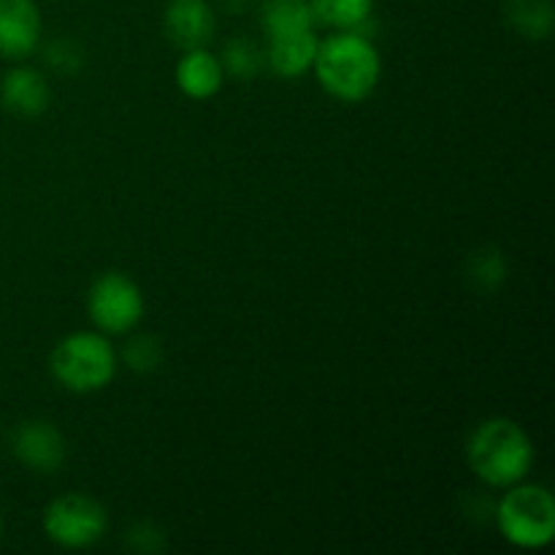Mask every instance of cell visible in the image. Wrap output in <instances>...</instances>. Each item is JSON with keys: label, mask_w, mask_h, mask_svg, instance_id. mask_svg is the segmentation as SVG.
<instances>
[{"label": "cell", "mask_w": 555, "mask_h": 555, "mask_svg": "<svg viewBox=\"0 0 555 555\" xmlns=\"http://www.w3.org/2000/svg\"><path fill=\"white\" fill-rule=\"evenodd\" d=\"M314 74L323 90L336 101H366L383 74L377 47L361 30H339L318 43Z\"/></svg>", "instance_id": "obj_1"}, {"label": "cell", "mask_w": 555, "mask_h": 555, "mask_svg": "<svg viewBox=\"0 0 555 555\" xmlns=\"http://www.w3.org/2000/svg\"><path fill=\"white\" fill-rule=\"evenodd\" d=\"M466 461L486 486L509 488L524 480L534 466V444L515 421L491 417L472 431Z\"/></svg>", "instance_id": "obj_2"}, {"label": "cell", "mask_w": 555, "mask_h": 555, "mask_svg": "<svg viewBox=\"0 0 555 555\" xmlns=\"http://www.w3.org/2000/svg\"><path fill=\"white\" fill-rule=\"evenodd\" d=\"M52 377L70 393H92V390L106 388L117 372V356L108 339L95 331H76L49 356Z\"/></svg>", "instance_id": "obj_3"}, {"label": "cell", "mask_w": 555, "mask_h": 555, "mask_svg": "<svg viewBox=\"0 0 555 555\" xmlns=\"http://www.w3.org/2000/svg\"><path fill=\"white\" fill-rule=\"evenodd\" d=\"M496 526L504 540L524 551L547 547L555 537V499L542 486L507 488L496 507Z\"/></svg>", "instance_id": "obj_4"}, {"label": "cell", "mask_w": 555, "mask_h": 555, "mask_svg": "<svg viewBox=\"0 0 555 555\" xmlns=\"http://www.w3.org/2000/svg\"><path fill=\"white\" fill-rule=\"evenodd\" d=\"M106 509L85 493H65L43 509V531L65 551L90 547L106 534Z\"/></svg>", "instance_id": "obj_5"}, {"label": "cell", "mask_w": 555, "mask_h": 555, "mask_svg": "<svg viewBox=\"0 0 555 555\" xmlns=\"http://www.w3.org/2000/svg\"><path fill=\"white\" fill-rule=\"evenodd\" d=\"M87 312L103 334H128L144 318V293L130 276L108 271L92 282Z\"/></svg>", "instance_id": "obj_6"}, {"label": "cell", "mask_w": 555, "mask_h": 555, "mask_svg": "<svg viewBox=\"0 0 555 555\" xmlns=\"http://www.w3.org/2000/svg\"><path fill=\"white\" fill-rule=\"evenodd\" d=\"M41 11L36 0H0V57L25 60L41 41Z\"/></svg>", "instance_id": "obj_7"}, {"label": "cell", "mask_w": 555, "mask_h": 555, "mask_svg": "<svg viewBox=\"0 0 555 555\" xmlns=\"http://www.w3.org/2000/svg\"><path fill=\"white\" fill-rule=\"evenodd\" d=\"M65 439L52 423L27 421L14 431V455L33 472L52 475L65 464Z\"/></svg>", "instance_id": "obj_8"}, {"label": "cell", "mask_w": 555, "mask_h": 555, "mask_svg": "<svg viewBox=\"0 0 555 555\" xmlns=\"http://www.w3.org/2000/svg\"><path fill=\"white\" fill-rule=\"evenodd\" d=\"M163 30L182 52L201 49L215 36V11L206 0H171L163 14Z\"/></svg>", "instance_id": "obj_9"}, {"label": "cell", "mask_w": 555, "mask_h": 555, "mask_svg": "<svg viewBox=\"0 0 555 555\" xmlns=\"http://www.w3.org/2000/svg\"><path fill=\"white\" fill-rule=\"evenodd\" d=\"M49 85L36 68L16 65L0 79V103L20 117H38L49 106Z\"/></svg>", "instance_id": "obj_10"}, {"label": "cell", "mask_w": 555, "mask_h": 555, "mask_svg": "<svg viewBox=\"0 0 555 555\" xmlns=\"http://www.w3.org/2000/svg\"><path fill=\"white\" fill-rule=\"evenodd\" d=\"M225 70L222 63L206 47L188 49L177 63V85L193 101H206L220 92Z\"/></svg>", "instance_id": "obj_11"}, {"label": "cell", "mask_w": 555, "mask_h": 555, "mask_svg": "<svg viewBox=\"0 0 555 555\" xmlns=\"http://www.w3.org/2000/svg\"><path fill=\"white\" fill-rule=\"evenodd\" d=\"M318 36L314 30L307 33H293V36H280L269 38V60L271 70L282 79H298V76L307 74L314 65V54H318Z\"/></svg>", "instance_id": "obj_12"}, {"label": "cell", "mask_w": 555, "mask_h": 555, "mask_svg": "<svg viewBox=\"0 0 555 555\" xmlns=\"http://www.w3.org/2000/svg\"><path fill=\"white\" fill-rule=\"evenodd\" d=\"M260 22L269 38L293 36L314 30V11L309 0H266Z\"/></svg>", "instance_id": "obj_13"}, {"label": "cell", "mask_w": 555, "mask_h": 555, "mask_svg": "<svg viewBox=\"0 0 555 555\" xmlns=\"http://www.w3.org/2000/svg\"><path fill=\"white\" fill-rule=\"evenodd\" d=\"M504 14H507L509 27H515L526 38L540 41L553 33L555 11L551 0H507Z\"/></svg>", "instance_id": "obj_14"}, {"label": "cell", "mask_w": 555, "mask_h": 555, "mask_svg": "<svg viewBox=\"0 0 555 555\" xmlns=\"http://www.w3.org/2000/svg\"><path fill=\"white\" fill-rule=\"evenodd\" d=\"M314 22L336 30H361L374 11V0H309Z\"/></svg>", "instance_id": "obj_15"}, {"label": "cell", "mask_w": 555, "mask_h": 555, "mask_svg": "<svg viewBox=\"0 0 555 555\" xmlns=\"http://www.w3.org/2000/svg\"><path fill=\"white\" fill-rule=\"evenodd\" d=\"M220 63L222 70H228L236 79H253L260 68V52L247 38H233V41L225 43V52H222Z\"/></svg>", "instance_id": "obj_16"}, {"label": "cell", "mask_w": 555, "mask_h": 555, "mask_svg": "<svg viewBox=\"0 0 555 555\" xmlns=\"http://www.w3.org/2000/svg\"><path fill=\"white\" fill-rule=\"evenodd\" d=\"M122 358L133 372H141V374L155 372L163 361V347L155 336L141 334V336H133V339L125 345Z\"/></svg>", "instance_id": "obj_17"}, {"label": "cell", "mask_w": 555, "mask_h": 555, "mask_svg": "<svg viewBox=\"0 0 555 555\" xmlns=\"http://www.w3.org/2000/svg\"><path fill=\"white\" fill-rule=\"evenodd\" d=\"M47 60L60 74H74L81 68V49L70 41H54L47 49Z\"/></svg>", "instance_id": "obj_18"}, {"label": "cell", "mask_w": 555, "mask_h": 555, "mask_svg": "<svg viewBox=\"0 0 555 555\" xmlns=\"http://www.w3.org/2000/svg\"><path fill=\"white\" fill-rule=\"evenodd\" d=\"M504 276V260L499 258L496 249H491V253L480 255V258L475 260V280H482L488 287H493L491 280H502Z\"/></svg>", "instance_id": "obj_19"}, {"label": "cell", "mask_w": 555, "mask_h": 555, "mask_svg": "<svg viewBox=\"0 0 555 555\" xmlns=\"http://www.w3.org/2000/svg\"><path fill=\"white\" fill-rule=\"evenodd\" d=\"M0 537H3V518H0Z\"/></svg>", "instance_id": "obj_20"}]
</instances>
